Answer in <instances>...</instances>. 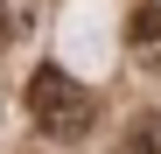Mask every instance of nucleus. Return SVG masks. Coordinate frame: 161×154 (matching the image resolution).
Segmentation results:
<instances>
[{
	"mask_svg": "<svg viewBox=\"0 0 161 154\" xmlns=\"http://www.w3.org/2000/svg\"><path fill=\"white\" fill-rule=\"evenodd\" d=\"M28 119L42 126L49 140H84L91 126H98V98H91V84H84L77 70L42 63V70L28 77Z\"/></svg>",
	"mask_w": 161,
	"mask_h": 154,
	"instance_id": "nucleus-1",
	"label": "nucleus"
},
{
	"mask_svg": "<svg viewBox=\"0 0 161 154\" xmlns=\"http://www.w3.org/2000/svg\"><path fill=\"white\" fill-rule=\"evenodd\" d=\"M126 56L140 70H161V7H133L126 21Z\"/></svg>",
	"mask_w": 161,
	"mask_h": 154,
	"instance_id": "nucleus-2",
	"label": "nucleus"
},
{
	"mask_svg": "<svg viewBox=\"0 0 161 154\" xmlns=\"http://www.w3.org/2000/svg\"><path fill=\"white\" fill-rule=\"evenodd\" d=\"M119 154H161V112L133 119V126H126V147H119Z\"/></svg>",
	"mask_w": 161,
	"mask_h": 154,
	"instance_id": "nucleus-3",
	"label": "nucleus"
},
{
	"mask_svg": "<svg viewBox=\"0 0 161 154\" xmlns=\"http://www.w3.org/2000/svg\"><path fill=\"white\" fill-rule=\"evenodd\" d=\"M28 35V0H0V49Z\"/></svg>",
	"mask_w": 161,
	"mask_h": 154,
	"instance_id": "nucleus-4",
	"label": "nucleus"
}]
</instances>
